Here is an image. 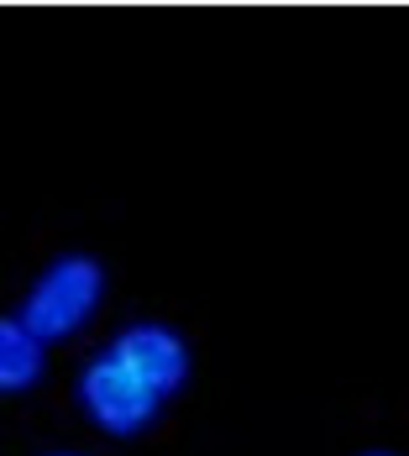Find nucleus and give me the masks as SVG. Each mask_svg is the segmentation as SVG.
Masks as SVG:
<instances>
[{"instance_id": "obj_1", "label": "nucleus", "mask_w": 409, "mask_h": 456, "mask_svg": "<svg viewBox=\"0 0 409 456\" xmlns=\"http://www.w3.org/2000/svg\"><path fill=\"white\" fill-rule=\"evenodd\" d=\"M100 299H105V268L85 252H63L27 289L16 320L37 346H58V341L85 330V320L100 310Z\"/></svg>"}, {"instance_id": "obj_2", "label": "nucleus", "mask_w": 409, "mask_h": 456, "mask_svg": "<svg viewBox=\"0 0 409 456\" xmlns=\"http://www.w3.org/2000/svg\"><path fill=\"white\" fill-rule=\"evenodd\" d=\"M158 404L163 399L127 362H116L110 352H94L90 362L79 367V410L105 436H136V430H147L158 419Z\"/></svg>"}, {"instance_id": "obj_3", "label": "nucleus", "mask_w": 409, "mask_h": 456, "mask_svg": "<svg viewBox=\"0 0 409 456\" xmlns=\"http://www.w3.org/2000/svg\"><path fill=\"white\" fill-rule=\"evenodd\" d=\"M105 352H110L116 362L132 367L158 399L179 394L184 378H189V346L179 341V330H168V325H158V320H136V325H127Z\"/></svg>"}, {"instance_id": "obj_4", "label": "nucleus", "mask_w": 409, "mask_h": 456, "mask_svg": "<svg viewBox=\"0 0 409 456\" xmlns=\"http://www.w3.org/2000/svg\"><path fill=\"white\" fill-rule=\"evenodd\" d=\"M47 367V346H37L16 315H0V394H27Z\"/></svg>"}, {"instance_id": "obj_5", "label": "nucleus", "mask_w": 409, "mask_h": 456, "mask_svg": "<svg viewBox=\"0 0 409 456\" xmlns=\"http://www.w3.org/2000/svg\"><path fill=\"white\" fill-rule=\"evenodd\" d=\"M367 456H389V452H367Z\"/></svg>"}, {"instance_id": "obj_6", "label": "nucleus", "mask_w": 409, "mask_h": 456, "mask_svg": "<svg viewBox=\"0 0 409 456\" xmlns=\"http://www.w3.org/2000/svg\"><path fill=\"white\" fill-rule=\"evenodd\" d=\"M53 456H74V452H53Z\"/></svg>"}]
</instances>
